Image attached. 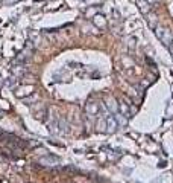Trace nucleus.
<instances>
[{
	"label": "nucleus",
	"mask_w": 173,
	"mask_h": 183,
	"mask_svg": "<svg viewBox=\"0 0 173 183\" xmlns=\"http://www.w3.org/2000/svg\"><path fill=\"white\" fill-rule=\"evenodd\" d=\"M155 32H156V35L159 37L161 40H163L166 44H170V40H172V37H170V32H169V29H166V28H161V26H158V28L155 29Z\"/></svg>",
	"instance_id": "1"
},
{
	"label": "nucleus",
	"mask_w": 173,
	"mask_h": 183,
	"mask_svg": "<svg viewBox=\"0 0 173 183\" xmlns=\"http://www.w3.org/2000/svg\"><path fill=\"white\" fill-rule=\"evenodd\" d=\"M138 5H140V9H141L143 12H147V11L150 9V5L146 2V0H143V2H141V0H138Z\"/></svg>",
	"instance_id": "2"
},
{
	"label": "nucleus",
	"mask_w": 173,
	"mask_h": 183,
	"mask_svg": "<svg viewBox=\"0 0 173 183\" xmlns=\"http://www.w3.org/2000/svg\"><path fill=\"white\" fill-rule=\"evenodd\" d=\"M94 23H97L99 26H102V25H105V20H103L102 15H96V17H94Z\"/></svg>",
	"instance_id": "3"
}]
</instances>
